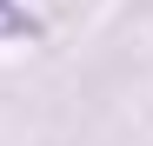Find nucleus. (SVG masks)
Segmentation results:
<instances>
[{"label":"nucleus","mask_w":153,"mask_h":146,"mask_svg":"<svg viewBox=\"0 0 153 146\" xmlns=\"http://www.w3.org/2000/svg\"><path fill=\"white\" fill-rule=\"evenodd\" d=\"M0 40H40V20L27 0H0Z\"/></svg>","instance_id":"f257e3e1"}]
</instances>
